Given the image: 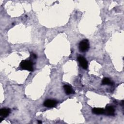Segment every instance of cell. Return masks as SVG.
<instances>
[{
  "mask_svg": "<svg viewBox=\"0 0 124 124\" xmlns=\"http://www.w3.org/2000/svg\"><path fill=\"white\" fill-rule=\"evenodd\" d=\"M20 66L23 69L27 70L29 71H33V63L30 60L22 61L20 64Z\"/></svg>",
  "mask_w": 124,
  "mask_h": 124,
  "instance_id": "obj_1",
  "label": "cell"
},
{
  "mask_svg": "<svg viewBox=\"0 0 124 124\" xmlns=\"http://www.w3.org/2000/svg\"><path fill=\"white\" fill-rule=\"evenodd\" d=\"M90 47V44L89 41L87 39H84L80 42L78 46L79 50L80 52H84L89 49Z\"/></svg>",
  "mask_w": 124,
  "mask_h": 124,
  "instance_id": "obj_2",
  "label": "cell"
},
{
  "mask_svg": "<svg viewBox=\"0 0 124 124\" xmlns=\"http://www.w3.org/2000/svg\"><path fill=\"white\" fill-rule=\"evenodd\" d=\"M77 59L80 66L83 69H86L88 68V62L84 57L82 56H79Z\"/></svg>",
  "mask_w": 124,
  "mask_h": 124,
  "instance_id": "obj_3",
  "label": "cell"
},
{
  "mask_svg": "<svg viewBox=\"0 0 124 124\" xmlns=\"http://www.w3.org/2000/svg\"><path fill=\"white\" fill-rule=\"evenodd\" d=\"M57 102L55 100L47 99L44 103V105L47 108H53L56 105Z\"/></svg>",
  "mask_w": 124,
  "mask_h": 124,
  "instance_id": "obj_4",
  "label": "cell"
},
{
  "mask_svg": "<svg viewBox=\"0 0 124 124\" xmlns=\"http://www.w3.org/2000/svg\"><path fill=\"white\" fill-rule=\"evenodd\" d=\"M115 110L113 107L111 106H108L106 108V109H105L104 113H105L107 115H110L112 116L114 114Z\"/></svg>",
  "mask_w": 124,
  "mask_h": 124,
  "instance_id": "obj_5",
  "label": "cell"
},
{
  "mask_svg": "<svg viewBox=\"0 0 124 124\" xmlns=\"http://www.w3.org/2000/svg\"><path fill=\"white\" fill-rule=\"evenodd\" d=\"M10 113V109L9 108H2L0 110V115L2 117H6Z\"/></svg>",
  "mask_w": 124,
  "mask_h": 124,
  "instance_id": "obj_6",
  "label": "cell"
},
{
  "mask_svg": "<svg viewBox=\"0 0 124 124\" xmlns=\"http://www.w3.org/2000/svg\"><path fill=\"white\" fill-rule=\"evenodd\" d=\"M92 112L93 113L99 115V114H103L104 113L105 110L102 108H94L92 109Z\"/></svg>",
  "mask_w": 124,
  "mask_h": 124,
  "instance_id": "obj_7",
  "label": "cell"
},
{
  "mask_svg": "<svg viewBox=\"0 0 124 124\" xmlns=\"http://www.w3.org/2000/svg\"><path fill=\"white\" fill-rule=\"evenodd\" d=\"M63 88L66 94L67 95L70 94L72 93L73 92V91L71 86H70L69 85H64L63 86Z\"/></svg>",
  "mask_w": 124,
  "mask_h": 124,
  "instance_id": "obj_8",
  "label": "cell"
},
{
  "mask_svg": "<svg viewBox=\"0 0 124 124\" xmlns=\"http://www.w3.org/2000/svg\"><path fill=\"white\" fill-rule=\"evenodd\" d=\"M102 84L103 85H111L112 84V82L108 78H105L102 81Z\"/></svg>",
  "mask_w": 124,
  "mask_h": 124,
  "instance_id": "obj_9",
  "label": "cell"
},
{
  "mask_svg": "<svg viewBox=\"0 0 124 124\" xmlns=\"http://www.w3.org/2000/svg\"><path fill=\"white\" fill-rule=\"evenodd\" d=\"M31 57L32 59H36V56L34 53H31Z\"/></svg>",
  "mask_w": 124,
  "mask_h": 124,
  "instance_id": "obj_10",
  "label": "cell"
},
{
  "mask_svg": "<svg viewBox=\"0 0 124 124\" xmlns=\"http://www.w3.org/2000/svg\"><path fill=\"white\" fill-rule=\"evenodd\" d=\"M38 123H42V122H41V121H38Z\"/></svg>",
  "mask_w": 124,
  "mask_h": 124,
  "instance_id": "obj_11",
  "label": "cell"
}]
</instances>
